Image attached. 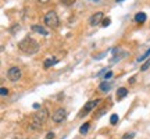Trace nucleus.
Listing matches in <instances>:
<instances>
[{"label": "nucleus", "instance_id": "nucleus-1", "mask_svg": "<svg viewBox=\"0 0 150 139\" xmlns=\"http://www.w3.org/2000/svg\"><path fill=\"white\" fill-rule=\"evenodd\" d=\"M49 117V110L46 107H40V110L38 113H35L31 118V123H29V128L32 131H38V129L42 128V125L46 123V120Z\"/></svg>", "mask_w": 150, "mask_h": 139}, {"label": "nucleus", "instance_id": "nucleus-2", "mask_svg": "<svg viewBox=\"0 0 150 139\" xmlns=\"http://www.w3.org/2000/svg\"><path fill=\"white\" fill-rule=\"evenodd\" d=\"M39 43L33 39V38H29V36H27V38H24L21 42H18V49L21 50L24 54H35V53H38V50H39Z\"/></svg>", "mask_w": 150, "mask_h": 139}, {"label": "nucleus", "instance_id": "nucleus-3", "mask_svg": "<svg viewBox=\"0 0 150 139\" xmlns=\"http://www.w3.org/2000/svg\"><path fill=\"white\" fill-rule=\"evenodd\" d=\"M45 24L50 28L59 27L60 20H59V16L56 14V11H49V13H46V16H45Z\"/></svg>", "mask_w": 150, "mask_h": 139}, {"label": "nucleus", "instance_id": "nucleus-4", "mask_svg": "<svg viewBox=\"0 0 150 139\" xmlns=\"http://www.w3.org/2000/svg\"><path fill=\"white\" fill-rule=\"evenodd\" d=\"M99 103H100V99H93V100H89V102L86 103L85 106L82 107V110L79 111L78 117L82 118V117H85V116H88V114H89V113H91L92 110H93V109H95V107L99 104Z\"/></svg>", "mask_w": 150, "mask_h": 139}, {"label": "nucleus", "instance_id": "nucleus-5", "mask_svg": "<svg viewBox=\"0 0 150 139\" xmlns=\"http://www.w3.org/2000/svg\"><path fill=\"white\" fill-rule=\"evenodd\" d=\"M22 77V71L20 67H11L8 71H7V78L11 81V82H18Z\"/></svg>", "mask_w": 150, "mask_h": 139}, {"label": "nucleus", "instance_id": "nucleus-6", "mask_svg": "<svg viewBox=\"0 0 150 139\" xmlns=\"http://www.w3.org/2000/svg\"><path fill=\"white\" fill-rule=\"evenodd\" d=\"M65 118H67V111H65L64 109L61 107V109H57L56 111L52 114V120H53L54 123H63Z\"/></svg>", "mask_w": 150, "mask_h": 139}, {"label": "nucleus", "instance_id": "nucleus-7", "mask_svg": "<svg viewBox=\"0 0 150 139\" xmlns=\"http://www.w3.org/2000/svg\"><path fill=\"white\" fill-rule=\"evenodd\" d=\"M103 17H104V14H103L102 11L95 13V14L89 18V25H91V27H96V25H99L100 22H103Z\"/></svg>", "mask_w": 150, "mask_h": 139}, {"label": "nucleus", "instance_id": "nucleus-8", "mask_svg": "<svg viewBox=\"0 0 150 139\" xmlns=\"http://www.w3.org/2000/svg\"><path fill=\"white\" fill-rule=\"evenodd\" d=\"M112 86V82H110V81H103L102 84L99 85V91L102 92V93H107L110 89H111Z\"/></svg>", "mask_w": 150, "mask_h": 139}, {"label": "nucleus", "instance_id": "nucleus-9", "mask_svg": "<svg viewBox=\"0 0 150 139\" xmlns=\"http://www.w3.org/2000/svg\"><path fill=\"white\" fill-rule=\"evenodd\" d=\"M32 31H33V32L40 33V35H43V36H47V35H49L47 29H46L45 27H42V25H38V24H33V25H32Z\"/></svg>", "mask_w": 150, "mask_h": 139}, {"label": "nucleus", "instance_id": "nucleus-10", "mask_svg": "<svg viewBox=\"0 0 150 139\" xmlns=\"http://www.w3.org/2000/svg\"><path fill=\"white\" fill-rule=\"evenodd\" d=\"M127 95H128V89H127V88H124V86H121V88H118L115 97H117V100H122Z\"/></svg>", "mask_w": 150, "mask_h": 139}, {"label": "nucleus", "instance_id": "nucleus-11", "mask_svg": "<svg viewBox=\"0 0 150 139\" xmlns=\"http://www.w3.org/2000/svg\"><path fill=\"white\" fill-rule=\"evenodd\" d=\"M57 63H59V59H56V57H53V59H46L45 63H43V67H45V68H49V67L57 64Z\"/></svg>", "mask_w": 150, "mask_h": 139}, {"label": "nucleus", "instance_id": "nucleus-12", "mask_svg": "<svg viewBox=\"0 0 150 139\" xmlns=\"http://www.w3.org/2000/svg\"><path fill=\"white\" fill-rule=\"evenodd\" d=\"M135 21L139 22V24H143L146 21V14L145 13H136L135 14Z\"/></svg>", "mask_w": 150, "mask_h": 139}, {"label": "nucleus", "instance_id": "nucleus-13", "mask_svg": "<svg viewBox=\"0 0 150 139\" xmlns=\"http://www.w3.org/2000/svg\"><path fill=\"white\" fill-rule=\"evenodd\" d=\"M89 128H91V123L82 124V125H81V128H79V134H81V135H85L86 132L89 131Z\"/></svg>", "mask_w": 150, "mask_h": 139}, {"label": "nucleus", "instance_id": "nucleus-14", "mask_svg": "<svg viewBox=\"0 0 150 139\" xmlns=\"http://www.w3.org/2000/svg\"><path fill=\"white\" fill-rule=\"evenodd\" d=\"M149 67H150V59H147L143 64L140 65V71H146V70H149Z\"/></svg>", "mask_w": 150, "mask_h": 139}, {"label": "nucleus", "instance_id": "nucleus-15", "mask_svg": "<svg viewBox=\"0 0 150 139\" xmlns=\"http://www.w3.org/2000/svg\"><path fill=\"white\" fill-rule=\"evenodd\" d=\"M118 123V114H112L111 117H110V124L111 125H115Z\"/></svg>", "mask_w": 150, "mask_h": 139}, {"label": "nucleus", "instance_id": "nucleus-16", "mask_svg": "<svg viewBox=\"0 0 150 139\" xmlns=\"http://www.w3.org/2000/svg\"><path fill=\"white\" fill-rule=\"evenodd\" d=\"M149 56H150V49H149V50H147V52H146L145 54H143V56H140L139 59H138V61H139V63H142V61H145V60L147 59Z\"/></svg>", "mask_w": 150, "mask_h": 139}, {"label": "nucleus", "instance_id": "nucleus-17", "mask_svg": "<svg viewBox=\"0 0 150 139\" xmlns=\"http://www.w3.org/2000/svg\"><path fill=\"white\" fill-rule=\"evenodd\" d=\"M60 1L64 6H67V7H68V6H72L75 3V0H60Z\"/></svg>", "mask_w": 150, "mask_h": 139}, {"label": "nucleus", "instance_id": "nucleus-18", "mask_svg": "<svg viewBox=\"0 0 150 139\" xmlns=\"http://www.w3.org/2000/svg\"><path fill=\"white\" fill-rule=\"evenodd\" d=\"M107 111V109H102V110H99V111L96 113V114H95V118H99V117H102L103 114H104V113Z\"/></svg>", "mask_w": 150, "mask_h": 139}, {"label": "nucleus", "instance_id": "nucleus-19", "mask_svg": "<svg viewBox=\"0 0 150 139\" xmlns=\"http://www.w3.org/2000/svg\"><path fill=\"white\" fill-rule=\"evenodd\" d=\"M8 89H7V88H1V89H0V95H1V96H7V95H8Z\"/></svg>", "mask_w": 150, "mask_h": 139}, {"label": "nucleus", "instance_id": "nucleus-20", "mask_svg": "<svg viewBox=\"0 0 150 139\" xmlns=\"http://www.w3.org/2000/svg\"><path fill=\"white\" fill-rule=\"evenodd\" d=\"M111 77H112V71H107V72L104 74V81H108Z\"/></svg>", "mask_w": 150, "mask_h": 139}, {"label": "nucleus", "instance_id": "nucleus-21", "mask_svg": "<svg viewBox=\"0 0 150 139\" xmlns=\"http://www.w3.org/2000/svg\"><path fill=\"white\" fill-rule=\"evenodd\" d=\"M110 22H111V20H110V18H107V20H103L102 25H103V27H108V25H110Z\"/></svg>", "mask_w": 150, "mask_h": 139}, {"label": "nucleus", "instance_id": "nucleus-22", "mask_svg": "<svg viewBox=\"0 0 150 139\" xmlns=\"http://www.w3.org/2000/svg\"><path fill=\"white\" fill-rule=\"evenodd\" d=\"M134 136H135V134H134V132H131V134H125L122 138H124V139H132Z\"/></svg>", "mask_w": 150, "mask_h": 139}, {"label": "nucleus", "instance_id": "nucleus-23", "mask_svg": "<svg viewBox=\"0 0 150 139\" xmlns=\"http://www.w3.org/2000/svg\"><path fill=\"white\" fill-rule=\"evenodd\" d=\"M54 138V134L53 132H49L47 135H46V139H53Z\"/></svg>", "mask_w": 150, "mask_h": 139}, {"label": "nucleus", "instance_id": "nucleus-24", "mask_svg": "<svg viewBox=\"0 0 150 139\" xmlns=\"http://www.w3.org/2000/svg\"><path fill=\"white\" fill-rule=\"evenodd\" d=\"M129 84L132 85V84H135V77H132V78H129V81H128Z\"/></svg>", "mask_w": 150, "mask_h": 139}, {"label": "nucleus", "instance_id": "nucleus-25", "mask_svg": "<svg viewBox=\"0 0 150 139\" xmlns=\"http://www.w3.org/2000/svg\"><path fill=\"white\" fill-rule=\"evenodd\" d=\"M38 1H39V3H43V4H45V3H47L49 0H38Z\"/></svg>", "mask_w": 150, "mask_h": 139}, {"label": "nucleus", "instance_id": "nucleus-26", "mask_svg": "<svg viewBox=\"0 0 150 139\" xmlns=\"http://www.w3.org/2000/svg\"><path fill=\"white\" fill-rule=\"evenodd\" d=\"M115 1H117V3H121V1H124V0H115Z\"/></svg>", "mask_w": 150, "mask_h": 139}, {"label": "nucleus", "instance_id": "nucleus-27", "mask_svg": "<svg viewBox=\"0 0 150 139\" xmlns=\"http://www.w3.org/2000/svg\"><path fill=\"white\" fill-rule=\"evenodd\" d=\"M93 1H99V0H93Z\"/></svg>", "mask_w": 150, "mask_h": 139}]
</instances>
